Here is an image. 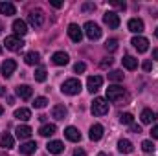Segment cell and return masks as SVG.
I'll use <instances>...</instances> for the list:
<instances>
[{"label": "cell", "instance_id": "cell-1", "mask_svg": "<svg viewBox=\"0 0 158 156\" xmlns=\"http://www.w3.org/2000/svg\"><path fill=\"white\" fill-rule=\"evenodd\" d=\"M123 97H127V92L123 86L119 84H112L107 88V101H112V103H118V101H123Z\"/></svg>", "mask_w": 158, "mask_h": 156}, {"label": "cell", "instance_id": "cell-2", "mask_svg": "<svg viewBox=\"0 0 158 156\" xmlns=\"http://www.w3.org/2000/svg\"><path fill=\"white\" fill-rule=\"evenodd\" d=\"M61 90H63V94H66V96H77L79 92H81V81L76 79V77L66 79V81L63 83Z\"/></svg>", "mask_w": 158, "mask_h": 156}, {"label": "cell", "instance_id": "cell-3", "mask_svg": "<svg viewBox=\"0 0 158 156\" xmlns=\"http://www.w3.org/2000/svg\"><path fill=\"white\" fill-rule=\"evenodd\" d=\"M90 110H92L94 116H105V114L109 112V103H107V99H105V97H96V99L92 101Z\"/></svg>", "mask_w": 158, "mask_h": 156}, {"label": "cell", "instance_id": "cell-4", "mask_svg": "<svg viewBox=\"0 0 158 156\" xmlns=\"http://www.w3.org/2000/svg\"><path fill=\"white\" fill-rule=\"evenodd\" d=\"M44 20H46V17H44V11H42V9H31V11L28 13V22H30L33 28H40V26L44 24Z\"/></svg>", "mask_w": 158, "mask_h": 156}, {"label": "cell", "instance_id": "cell-5", "mask_svg": "<svg viewBox=\"0 0 158 156\" xmlns=\"http://www.w3.org/2000/svg\"><path fill=\"white\" fill-rule=\"evenodd\" d=\"M85 33H86V37L90 40H98L99 37H101V28L96 24V22H92V20H88L86 24H85Z\"/></svg>", "mask_w": 158, "mask_h": 156}, {"label": "cell", "instance_id": "cell-6", "mask_svg": "<svg viewBox=\"0 0 158 156\" xmlns=\"http://www.w3.org/2000/svg\"><path fill=\"white\" fill-rule=\"evenodd\" d=\"M103 22L110 28V30H116V28H119V15L116 13V11H107L105 15H103Z\"/></svg>", "mask_w": 158, "mask_h": 156}, {"label": "cell", "instance_id": "cell-7", "mask_svg": "<svg viewBox=\"0 0 158 156\" xmlns=\"http://www.w3.org/2000/svg\"><path fill=\"white\" fill-rule=\"evenodd\" d=\"M15 70H17V61H13V59H6V61L2 63V66H0V72H2V76L6 79L11 77Z\"/></svg>", "mask_w": 158, "mask_h": 156}, {"label": "cell", "instance_id": "cell-8", "mask_svg": "<svg viewBox=\"0 0 158 156\" xmlns=\"http://www.w3.org/2000/svg\"><path fill=\"white\" fill-rule=\"evenodd\" d=\"M6 48L7 50H11V51H19L22 46H24V40L20 39V37H17V35H13V37H6Z\"/></svg>", "mask_w": 158, "mask_h": 156}, {"label": "cell", "instance_id": "cell-9", "mask_svg": "<svg viewBox=\"0 0 158 156\" xmlns=\"http://www.w3.org/2000/svg\"><path fill=\"white\" fill-rule=\"evenodd\" d=\"M101 84H103V77L101 76H90V77L86 79V88H88V92H98L99 88H101Z\"/></svg>", "mask_w": 158, "mask_h": 156}, {"label": "cell", "instance_id": "cell-10", "mask_svg": "<svg viewBox=\"0 0 158 156\" xmlns=\"http://www.w3.org/2000/svg\"><path fill=\"white\" fill-rule=\"evenodd\" d=\"M131 44H132V46H134L140 53H145V51L149 50V40L145 39V37H140V35H138V37H134V39L131 40Z\"/></svg>", "mask_w": 158, "mask_h": 156}, {"label": "cell", "instance_id": "cell-11", "mask_svg": "<svg viewBox=\"0 0 158 156\" xmlns=\"http://www.w3.org/2000/svg\"><path fill=\"white\" fill-rule=\"evenodd\" d=\"M52 61H53V64H57V66H66V64L70 63V57H68V53H64V51H55V53L52 55Z\"/></svg>", "mask_w": 158, "mask_h": 156}, {"label": "cell", "instance_id": "cell-12", "mask_svg": "<svg viewBox=\"0 0 158 156\" xmlns=\"http://www.w3.org/2000/svg\"><path fill=\"white\" fill-rule=\"evenodd\" d=\"M88 138H90L92 142H99V140L103 138V125H99V123H94V125L90 127Z\"/></svg>", "mask_w": 158, "mask_h": 156}, {"label": "cell", "instance_id": "cell-13", "mask_svg": "<svg viewBox=\"0 0 158 156\" xmlns=\"http://www.w3.org/2000/svg\"><path fill=\"white\" fill-rule=\"evenodd\" d=\"M13 31H15L17 37H24V35L28 33V26H26V22L20 20V18L13 20Z\"/></svg>", "mask_w": 158, "mask_h": 156}, {"label": "cell", "instance_id": "cell-14", "mask_svg": "<svg viewBox=\"0 0 158 156\" xmlns=\"http://www.w3.org/2000/svg\"><path fill=\"white\" fill-rule=\"evenodd\" d=\"M15 92H17V96H19L20 99H30V97L33 96V88L28 86V84H19V86L15 88Z\"/></svg>", "mask_w": 158, "mask_h": 156}, {"label": "cell", "instance_id": "cell-15", "mask_svg": "<svg viewBox=\"0 0 158 156\" xmlns=\"http://www.w3.org/2000/svg\"><path fill=\"white\" fill-rule=\"evenodd\" d=\"M68 37L74 40V42H81V39H83V30L79 28L77 24H70L68 26Z\"/></svg>", "mask_w": 158, "mask_h": 156}, {"label": "cell", "instance_id": "cell-16", "mask_svg": "<svg viewBox=\"0 0 158 156\" xmlns=\"http://www.w3.org/2000/svg\"><path fill=\"white\" fill-rule=\"evenodd\" d=\"M46 147H48V153H50V154H61V153L64 151V143H63V142H59V140L50 142Z\"/></svg>", "mask_w": 158, "mask_h": 156}, {"label": "cell", "instance_id": "cell-17", "mask_svg": "<svg viewBox=\"0 0 158 156\" xmlns=\"http://www.w3.org/2000/svg\"><path fill=\"white\" fill-rule=\"evenodd\" d=\"M127 26H129V31H132V33H142L143 31V20L142 18H131Z\"/></svg>", "mask_w": 158, "mask_h": 156}, {"label": "cell", "instance_id": "cell-18", "mask_svg": "<svg viewBox=\"0 0 158 156\" xmlns=\"http://www.w3.org/2000/svg\"><path fill=\"white\" fill-rule=\"evenodd\" d=\"M15 132H17V138H19V140H28L33 130H31V127H28V125H19V127L15 129Z\"/></svg>", "mask_w": 158, "mask_h": 156}, {"label": "cell", "instance_id": "cell-19", "mask_svg": "<svg viewBox=\"0 0 158 156\" xmlns=\"http://www.w3.org/2000/svg\"><path fill=\"white\" fill-rule=\"evenodd\" d=\"M66 114H68V110H66V107H64V105H55V107L52 109V117H55L57 121L64 119Z\"/></svg>", "mask_w": 158, "mask_h": 156}, {"label": "cell", "instance_id": "cell-20", "mask_svg": "<svg viewBox=\"0 0 158 156\" xmlns=\"http://www.w3.org/2000/svg\"><path fill=\"white\" fill-rule=\"evenodd\" d=\"M19 149H20V154L31 156L35 151H37V143H35V142H26V143H22Z\"/></svg>", "mask_w": 158, "mask_h": 156}, {"label": "cell", "instance_id": "cell-21", "mask_svg": "<svg viewBox=\"0 0 158 156\" xmlns=\"http://www.w3.org/2000/svg\"><path fill=\"white\" fill-rule=\"evenodd\" d=\"M64 136L70 142H81V132H79L76 127H66L64 129Z\"/></svg>", "mask_w": 158, "mask_h": 156}, {"label": "cell", "instance_id": "cell-22", "mask_svg": "<svg viewBox=\"0 0 158 156\" xmlns=\"http://www.w3.org/2000/svg\"><path fill=\"white\" fill-rule=\"evenodd\" d=\"M0 13L6 15V17H11V15L17 13V7H15V4H11V2H0Z\"/></svg>", "mask_w": 158, "mask_h": 156}, {"label": "cell", "instance_id": "cell-23", "mask_svg": "<svg viewBox=\"0 0 158 156\" xmlns=\"http://www.w3.org/2000/svg\"><path fill=\"white\" fill-rule=\"evenodd\" d=\"M118 151L119 153H123V154H131V153L134 151V147H132V143H131L129 140L121 138V140L118 142Z\"/></svg>", "mask_w": 158, "mask_h": 156}, {"label": "cell", "instance_id": "cell-24", "mask_svg": "<svg viewBox=\"0 0 158 156\" xmlns=\"http://www.w3.org/2000/svg\"><path fill=\"white\" fill-rule=\"evenodd\" d=\"M0 147H4V149H13V147H15V140H13V136H11L9 132H4V134H2V138H0Z\"/></svg>", "mask_w": 158, "mask_h": 156}, {"label": "cell", "instance_id": "cell-25", "mask_svg": "<svg viewBox=\"0 0 158 156\" xmlns=\"http://www.w3.org/2000/svg\"><path fill=\"white\" fill-rule=\"evenodd\" d=\"M121 63H123V68H127V70H136L138 68V59H134L132 55H125L121 59Z\"/></svg>", "mask_w": 158, "mask_h": 156}, {"label": "cell", "instance_id": "cell-26", "mask_svg": "<svg viewBox=\"0 0 158 156\" xmlns=\"http://www.w3.org/2000/svg\"><path fill=\"white\" fill-rule=\"evenodd\" d=\"M142 123H145V125H149V123H153L155 119H158V114H155L151 109H145V110H142Z\"/></svg>", "mask_w": 158, "mask_h": 156}, {"label": "cell", "instance_id": "cell-27", "mask_svg": "<svg viewBox=\"0 0 158 156\" xmlns=\"http://www.w3.org/2000/svg\"><path fill=\"white\" fill-rule=\"evenodd\" d=\"M55 132H57V127H55L53 123H46V125H42L39 129V134L44 136V138H48V136H52V134H55Z\"/></svg>", "mask_w": 158, "mask_h": 156}, {"label": "cell", "instance_id": "cell-28", "mask_svg": "<svg viewBox=\"0 0 158 156\" xmlns=\"http://www.w3.org/2000/svg\"><path fill=\"white\" fill-rule=\"evenodd\" d=\"M24 61H26V64H30V66H33V64H37L40 61V55L37 51H28L26 55H24Z\"/></svg>", "mask_w": 158, "mask_h": 156}, {"label": "cell", "instance_id": "cell-29", "mask_svg": "<svg viewBox=\"0 0 158 156\" xmlns=\"http://www.w3.org/2000/svg\"><path fill=\"white\" fill-rule=\"evenodd\" d=\"M15 117L20 119V121H28V119H31V110L30 109H17L15 110Z\"/></svg>", "mask_w": 158, "mask_h": 156}, {"label": "cell", "instance_id": "cell-30", "mask_svg": "<svg viewBox=\"0 0 158 156\" xmlns=\"http://www.w3.org/2000/svg\"><path fill=\"white\" fill-rule=\"evenodd\" d=\"M109 79L114 81V83H119V81H123V72H121V70H112V72L109 74Z\"/></svg>", "mask_w": 158, "mask_h": 156}, {"label": "cell", "instance_id": "cell-31", "mask_svg": "<svg viewBox=\"0 0 158 156\" xmlns=\"http://www.w3.org/2000/svg\"><path fill=\"white\" fill-rule=\"evenodd\" d=\"M119 121H121L123 125H132L134 116H132V114H129V112H125V114H119Z\"/></svg>", "mask_w": 158, "mask_h": 156}, {"label": "cell", "instance_id": "cell-32", "mask_svg": "<svg viewBox=\"0 0 158 156\" xmlns=\"http://www.w3.org/2000/svg\"><path fill=\"white\" fill-rule=\"evenodd\" d=\"M35 81H39V83H44V81H46V70H44L42 66H39V68L35 70Z\"/></svg>", "mask_w": 158, "mask_h": 156}, {"label": "cell", "instance_id": "cell-33", "mask_svg": "<svg viewBox=\"0 0 158 156\" xmlns=\"http://www.w3.org/2000/svg\"><path fill=\"white\" fill-rule=\"evenodd\" d=\"M142 149H143V153H153L155 151V143L151 140H145V142H142Z\"/></svg>", "mask_w": 158, "mask_h": 156}, {"label": "cell", "instance_id": "cell-34", "mask_svg": "<svg viewBox=\"0 0 158 156\" xmlns=\"http://www.w3.org/2000/svg\"><path fill=\"white\" fill-rule=\"evenodd\" d=\"M48 105V99L46 97H35V101H33V107L35 109H44Z\"/></svg>", "mask_w": 158, "mask_h": 156}, {"label": "cell", "instance_id": "cell-35", "mask_svg": "<svg viewBox=\"0 0 158 156\" xmlns=\"http://www.w3.org/2000/svg\"><path fill=\"white\" fill-rule=\"evenodd\" d=\"M105 48L109 50V51H114V50H118V40L116 39H109L105 42Z\"/></svg>", "mask_w": 158, "mask_h": 156}, {"label": "cell", "instance_id": "cell-36", "mask_svg": "<svg viewBox=\"0 0 158 156\" xmlns=\"http://www.w3.org/2000/svg\"><path fill=\"white\" fill-rule=\"evenodd\" d=\"M94 9H96V4H94V2H85V4L81 6V11H85V13H86V11H94Z\"/></svg>", "mask_w": 158, "mask_h": 156}, {"label": "cell", "instance_id": "cell-37", "mask_svg": "<svg viewBox=\"0 0 158 156\" xmlns=\"http://www.w3.org/2000/svg\"><path fill=\"white\" fill-rule=\"evenodd\" d=\"M85 70H86V64H85V63H76V64H74V72H76V74H83Z\"/></svg>", "mask_w": 158, "mask_h": 156}, {"label": "cell", "instance_id": "cell-38", "mask_svg": "<svg viewBox=\"0 0 158 156\" xmlns=\"http://www.w3.org/2000/svg\"><path fill=\"white\" fill-rule=\"evenodd\" d=\"M129 127H131V132H134V134H140V132H142V127H140V125H134V123H132V125H129Z\"/></svg>", "mask_w": 158, "mask_h": 156}, {"label": "cell", "instance_id": "cell-39", "mask_svg": "<svg viewBox=\"0 0 158 156\" xmlns=\"http://www.w3.org/2000/svg\"><path fill=\"white\" fill-rule=\"evenodd\" d=\"M112 6L118 7V9H123V11L127 9V4H125V2H112Z\"/></svg>", "mask_w": 158, "mask_h": 156}, {"label": "cell", "instance_id": "cell-40", "mask_svg": "<svg viewBox=\"0 0 158 156\" xmlns=\"http://www.w3.org/2000/svg\"><path fill=\"white\" fill-rule=\"evenodd\" d=\"M109 66H112V59L110 57L105 59V61H101V68H109Z\"/></svg>", "mask_w": 158, "mask_h": 156}, {"label": "cell", "instance_id": "cell-41", "mask_svg": "<svg viewBox=\"0 0 158 156\" xmlns=\"http://www.w3.org/2000/svg\"><path fill=\"white\" fill-rule=\"evenodd\" d=\"M151 136H153V140H158V125H155L151 129Z\"/></svg>", "mask_w": 158, "mask_h": 156}, {"label": "cell", "instance_id": "cell-42", "mask_svg": "<svg viewBox=\"0 0 158 156\" xmlns=\"http://www.w3.org/2000/svg\"><path fill=\"white\" fill-rule=\"evenodd\" d=\"M142 66H143V70H145V72H149V70L153 68V63H151V61H145V63H143Z\"/></svg>", "mask_w": 158, "mask_h": 156}, {"label": "cell", "instance_id": "cell-43", "mask_svg": "<svg viewBox=\"0 0 158 156\" xmlns=\"http://www.w3.org/2000/svg\"><path fill=\"white\" fill-rule=\"evenodd\" d=\"M74 156H86V153H85L83 149H76V151H74Z\"/></svg>", "mask_w": 158, "mask_h": 156}, {"label": "cell", "instance_id": "cell-44", "mask_svg": "<svg viewBox=\"0 0 158 156\" xmlns=\"http://www.w3.org/2000/svg\"><path fill=\"white\" fill-rule=\"evenodd\" d=\"M153 59H155V61H158V48H155V50H153Z\"/></svg>", "mask_w": 158, "mask_h": 156}, {"label": "cell", "instance_id": "cell-45", "mask_svg": "<svg viewBox=\"0 0 158 156\" xmlns=\"http://www.w3.org/2000/svg\"><path fill=\"white\" fill-rule=\"evenodd\" d=\"M52 6H53V7H61L63 4H61V2H52Z\"/></svg>", "mask_w": 158, "mask_h": 156}, {"label": "cell", "instance_id": "cell-46", "mask_svg": "<svg viewBox=\"0 0 158 156\" xmlns=\"http://www.w3.org/2000/svg\"><path fill=\"white\" fill-rule=\"evenodd\" d=\"M0 96H6V88L4 86H0Z\"/></svg>", "mask_w": 158, "mask_h": 156}, {"label": "cell", "instance_id": "cell-47", "mask_svg": "<svg viewBox=\"0 0 158 156\" xmlns=\"http://www.w3.org/2000/svg\"><path fill=\"white\" fill-rule=\"evenodd\" d=\"M2 114H4V107L0 105V116H2Z\"/></svg>", "mask_w": 158, "mask_h": 156}, {"label": "cell", "instance_id": "cell-48", "mask_svg": "<svg viewBox=\"0 0 158 156\" xmlns=\"http://www.w3.org/2000/svg\"><path fill=\"white\" fill-rule=\"evenodd\" d=\"M98 156H109V154H105V153H99V154H98Z\"/></svg>", "mask_w": 158, "mask_h": 156}, {"label": "cell", "instance_id": "cell-49", "mask_svg": "<svg viewBox=\"0 0 158 156\" xmlns=\"http://www.w3.org/2000/svg\"><path fill=\"white\" fill-rule=\"evenodd\" d=\"M2 30H4V26H2V22H0V33H2Z\"/></svg>", "mask_w": 158, "mask_h": 156}, {"label": "cell", "instance_id": "cell-50", "mask_svg": "<svg viewBox=\"0 0 158 156\" xmlns=\"http://www.w3.org/2000/svg\"><path fill=\"white\" fill-rule=\"evenodd\" d=\"M155 35H156V39H158V28H156V30H155Z\"/></svg>", "mask_w": 158, "mask_h": 156}, {"label": "cell", "instance_id": "cell-51", "mask_svg": "<svg viewBox=\"0 0 158 156\" xmlns=\"http://www.w3.org/2000/svg\"><path fill=\"white\" fill-rule=\"evenodd\" d=\"M0 53H2V46H0Z\"/></svg>", "mask_w": 158, "mask_h": 156}]
</instances>
